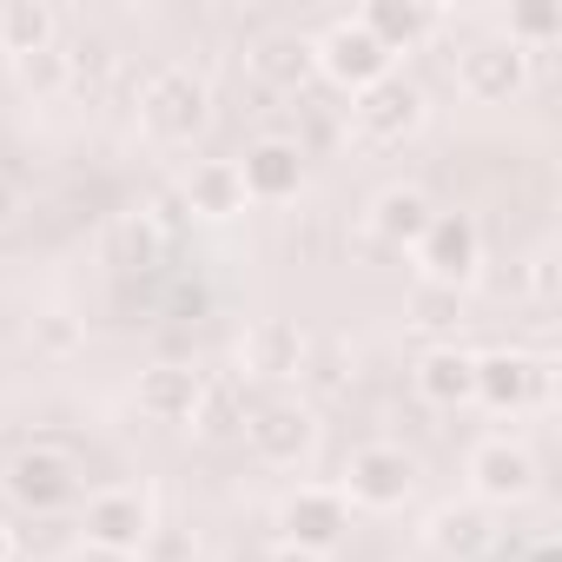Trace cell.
<instances>
[{
	"instance_id": "19",
	"label": "cell",
	"mask_w": 562,
	"mask_h": 562,
	"mask_svg": "<svg viewBox=\"0 0 562 562\" xmlns=\"http://www.w3.org/2000/svg\"><path fill=\"white\" fill-rule=\"evenodd\" d=\"M351 21H358V27H364L391 60H397V54H417V47L443 27V14H437V8H424V0H371V8H364V14H351Z\"/></svg>"
},
{
	"instance_id": "33",
	"label": "cell",
	"mask_w": 562,
	"mask_h": 562,
	"mask_svg": "<svg viewBox=\"0 0 562 562\" xmlns=\"http://www.w3.org/2000/svg\"><path fill=\"white\" fill-rule=\"evenodd\" d=\"M0 562H14V529H8V516H0Z\"/></svg>"
},
{
	"instance_id": "9",
	"label": "cell",
	"mask_w": 562,
	"mask_h": 562,
	"mask_svg": "<svg viewBox=\"0 0 562 562\" xmlns=\"http://www.w3.org/2000/svg\"><path fill=\"white\" fill-rule=\"evenodd\" d=\"M457 93L470 100V106H509L522 87H529V54L522 47H509L503 34H483V41H470V47H457Z\"/></svg>"
},
{
	"instance_id": "20",
	"label": "cell",
	"mask_w": 562,
	"mask_h": 562,
	"mask_svg": "<svg viewBox=\"0 0 562 562\" xmlns=\"http://www.w3.org/2000/svg\"><path fill=\"white\" fill-rule=\"evenodd\" d=\"M199 384H205V378H199L192 364H146L139 384H133V404H139L146 424H192Z\"/></svg>"
},
{
	"instance_id": "22",
	"label": "cell",
	"mask_w": 562,
	"mask_h": 562,
	"mask_svg": "<svg viewBox=\"0 0 562 562\" xmlns=\"http://www.w3.org/2000/svg\"><path fill=\"white\" fill-rule=\"evenodd\" d=\"M47 47H60V14L47 0H8V8H0V54L27 60V54H47Z\"/></svg>"
},
{
	"instance_id": "17",
	"label": "cell",
	"mask_w": 562,
	"mask_h": 562,
	"mask_svg": "<svg viewBox=\"0 0 562 562\" xmlns=\"http://www.w3.org/2000/svg\"><path fill=\"white\" fill-rule=\"evenodd\" d=\"M411 384H417L424 404H437V411H463V404L476 397V351H463L457 338H450V345H430V351L411 364Z\"/></svg>"
},
{
	"instance_id": "5",
	"label": "cell",
	"mask_w": 562,
	"mask_h": 562,
	"mask_svg": "<svg viewBox=\"0 0 562 562\" xmlns=\"http://www.w3.org/2000/svg\"><path fill=\"white\" fill-rule=\"evenodd\" d=\"M496 417H522V411H549L555 404V364L529 358V351H476V397Z\"/></svg>"
},
{
	"instance_id": "16",
	"label": "cell",
	"mask_w": 562,
	"mask_h": 562,
	"mask_svg": "<svg viewBox=\"0 0 562 562\" xmlns=\"http://www.w3.org/2000/svg\"><path fill=\"white\" fill-rule=\"evenodd\" d=\"M424 549L430 555H443V562H476V555H490V542H496V522H490V509L483 503H437L430 516H424Z\"/></svg>"
},
{
	"instance_id": "15",
	"label": "cell",
	"mask_w": 562,
	"mask_h": 562,
	"mask_svg": "<svg viewBox=\"0 0 562 562\" xmlns=\"http://www.w3.org/2000/svg\"><path fill=\"white\" fill-rule=\"evenodd\" d=\"M305 331L292 318H258L245 338H238V378H258V384H285L305 371Z\"/></svg>"
},
{
	"instance_id": "32",
	"label": "cell",
	"mask_w": 562,
	"mask_h": 562,
	"mask_svg": "<svg viewBox=\"0 0 562 562\" xmlns=\"http://www.w3.org/2000/svg\"><path fill=\"white\" fill-rule=\"evenodd\" d=\"M74 562H126V555H106V549H87V542H80V549H74Z\"/></svg>"
},
{
	"instance_id": "11",
	"label": "cell",
	"mask_w": 562,
	"mask_h": 562,
	"mask_svg": "<svg viewBox=\"0 0 562 562\" xmlns=\"http://www.w3.org/2000/svg\"><path fill=\"white\" fill-rule=\"evenodd\" d=\"M463 476H470V503H483V509H509V503H529L536 496V457L516 437L470 443Z\"/></svg>"
},
{
	"instance_id": "34",
	"label": "cell",
	"mask_w": 562,
	"mask_h": 562,
	"mask_svg": "<svg viewBox=\"0 0 562 562\" xmlns=\"http://www.w3.org/2000/svg\"><path fill=\"white\" fill-rule=\"evenodd\" d=\"M529 562H555V542H536V549H529Z\"/></svg>"
},
{
	"instance_id": "2",
	"label": "cell",
	"mask_w": 562,
	"mask_h": 562,
	"mask_svg": "<svg viewBox=\"0 0 562 562\" xmlns=\"http://www.w3.org/2000/svg\"><path fill=\"white\" fill-rule=\"evenodd\" d=\"M205 120H212V87L192 67L172 60V67L146 74V87H139V126L159 146H192L205 133Z\"/></svg>"
},
{
	"instance_id": "27",
	"label": "cell",
	"mask_w": 562,
	"mask_h": 562,
	"mask_svg": "<svg viewBox=\"0 0 562 562\" xmlns=\"http://www.w3.org/2000/svg\"><path fill=\"white\" fill-rule=\"evenodd\" d=\"M60 54H67V87H100L120 60H113V41H100V34H80V41H60Z\"/></svg>"
},
{
	"instance_id": "21",
	"label": "cell",
	"mask_w": 562,
	"mask_h": 562,
	"mask_svg": "<svg viewBox=\"0 0 562 562\" xmlns=\"http://www.w3.org/2000/svg\"><path fill=\"white\" fill-rule=\"evenodd\" d=\"M179 205H186V218H212V225L238 218V212H245L238 159H199V166L179 179Z\"/></svg>"
},
{
	"instance_id": "6",
	"label": "cell",
	"mask_w": 562,
	"mask_h": 562,
	"mask_svg": "<svg viewBox=\"0 0 562 562\" xmlns=\"http://www.w3.org/2000/svg\"><path fill=\"white\" fill-rule=\"evenodd\" d=\"M238 437L265 470H299L318 450V411L299 404V397H265V404H251Z\"/></svg>"
},
{
	"instance_id": "10",
	"label": "cell",
	"mask_w": 562,
	"mask_h": 562,
	"mask_svg": "<svg viewBox=\"0 0 562 562\" xmlns=\"http://www.w3.org/2000/svg\"><path fill=\"white\" fill-rule=\"evenodd\" d=\"M351 529V503L338 496V483H305L278 503V542L305 549V555H331Z\"/></svg>"
},
{
	"instance_id": "4",
	"label": "cell",
	"mask_w": 562,
	"mask_h": 562,
	"mask_svg": "<svg viewBox=\"0 0 562 562\" xmlns=\"http://www.w3.org/2000/svg\"><path fill=\"white\" fill-rule=\"evenodd\" d=\"M424 120H430V100H424V87L404 80V74H391V80L351 93V139L371 146V153H391V146L417 139Z\"/></svg>"
},
{
	"instance_id": "28",
	"label": "cell",
	"mask_w": 562,
	"mask_h": 562,
	"mask_svg": "<svg viewBox=\"0 0 562 562\" xmlns=\"http://www.w3.org/2000/svg\"><path fill=\"white\" fill-rule=\"evenodd\" d=\"M14 80H21L34 100H54V93H67V54H60V47H47V54L14 60Z\"/></svg>"
},
{
	"instance_id": "25",
	"label": "cell",
	"mask_w": 562,
	"mask_h": 562,
	"mask_svg": "<svg viewBox=\"0 0 562 562\" xmlns=\"http://www.w3.org/2000/svg\"><path fill=\"white\" fill-rule=\"evenodd\" d=\"M503 41L522 47L529 60L555 54V41H562V8H509V14H503Z\"/></svg>"
},
{
	"instance_id": "8",
	"label": "cell",
	"mask_w": 562,
	"mask_h": 562,
	"mask_svg": "<svg viewBox=\"0 0 562 562\" xmlns=\"http://www.w3.org/2000/svg\"><path fill=\"white\" fill-rule=\"evenodd\" d=\"M411 258H417V278H424V285L463 292L470 278L483 271V232H476L470 212H437L430 232L411 245Z\"/></svg>"
},
{
	"instance_id": "26",
	"label": "cell",
	"mask_w": 562,
	"mask_h": 562,
	"mask_svg": "<svg viewBox=\"0 0 562 562\" xmlns=\"http://www.w3.org/2000/svg\"><path fill=\"white\" fill-rule=\"evenodd\" d=\"M457 318H463V292H443V285H417V292H411V325H417V331H430V338L450 345Z\"/></svg>"
},
{
	"instance_id": "3",
	"label": "cell",
	"mask_w": 562,
	"mask_h": 562,
	"mask_svg": "<svg viewBox=\"0 0 562 562\" xmlns=\"http://www.w3.org/2000/svg\"><path fill=\"white\" fill-rule=\"evenodd\" d=\"M153 529H159V516H153V496L139 483H106V490L80 496V542L87 549L139 562V549L153 542Z\"/></svg>"
},
{
	"instance_id": "13",
	"label": "cell",
	"mask_w": 562,
	"mask_h": 562,
	"mask_svg": "<svg viewBox=\"0 0 562 562\" xmlns=\"http://www.w3.org/2000/svg\"><path fill=\"white\" fill-rule=\"evenodd\" d=\"M430 218H437L430 192H424V186H411V179H391V186L371 199V212H364V238H371V251L404 258V251L430 232Z\"/></svg>"
},
{
	"instance_id": "31",
	"label": "cell",
	"mask_w": 562,
	"mask_h": 562,
	"mask_svg": "<svg viewBox=\"0 0 562 562\" xmlns=\"http://www.w3.org/2000/svg\"><path fill=\"white\" fill-rule=\"evenodd\" d=\"M265 562H318V555H305V549H285V542H278V549H271Z\"/></svg>"
},
{
	"instance_id": "1",
	"label": "cell",
	"mask_w": 562,
	"mask_h": 562,
	"mask_svg": "<svg viewBox=\"0 0 562 562\" xmlns=\"http://www.w3.org/2000/svg\"><path fill=\"white\" fill-rule=\"evenodd\" d=\"M0 490H8V503L27 509V516H67V509H80L87 476H80V457H74L67 443L41 437V443H21V450L8 457Z\"/></svg>"
},
{
	"instance_id": "23",
	"label": "cell",
	"mask_w": 562,
	"mask_h": 562,
	"mask_svg": "<svg viewBox=\"0 0 562 562\" xmlns=\"http://www.w3.org/2000/svg\"><path fill=\"white\" fill-rule=\"evenodd\" d=\"M245 417H251V397H245V378H238V371L199 384V411H192V430H199V437H212V443H218V437H238Z\"/></svg>"
},
{
	"instance_id": "12",
	"label": "cell",
	"mask_w": 562,
	"mask_h": 562,
	"mask_svg": "<svg viewBox=\"0 0 562 562\" xmlns=\"http://www.w3.org/2000/svg\"><path fill=\"white\" fill-rule=\"evenodd\" d=\"M312 67H318L331 87H345V93H364V87H378V80L397 74V60H391L358 21H331V27L312 41Z\"/></svg>"
},
{
	"instance_id": "7",
	"label": "cell",
	"mask_w": 562,
	"mask_h": 562,
	"mask_svg": "<svg viewBox=\"0 0 562 562\" xmlns=\"http://www.w3.org/2000/svg\"><path fill=\"white\" fill-rule=\"evenodd\" d=\"M338 496H345L351 509L391 516V509H404V503L417 496V457L397 450V443H364V450H351Z\"/></svg>"
},
{
	"instance_id": "14",
	"label": "cell",
	"mask_w": 562,
	"mask_h": 562,
	"mask_svg": "<svg viewBox=\"0 0 562 562\" xmlns=\"http://www.w3.org/2000/svg\"><path fill=\"white\" fill-rule=\"evenodd\" d=\"M305 159L312 153L299 139H258V146H245V159H238L245 205H292L305 192V172H312Z\"/></svg>"
},
{
	"instance_id": "29",
	"label": "cell",
	"mask_w": 562,
	"mask_h": 562,
	"mask_svg": "<svg viewBox=\"0 0 562 562\" xmlns=\"http://www.w3.org/2000/svg\"><path fill=\"white\" fill-rule=\"evenodd\" d=\"M522 292H529L536 305H555V245H536V251L522 258Z\"/></svg>"
},
{
	"instance_id": "18",
	"label": "cell",
	"mask_w": 562,
	"mask_h": 562,
	"mask_svg": "<svg viewBox=\"0 0 562 562\" xmlns=\"http://www.w3.org/2000/svg\"><path fill=\"white\" fill-rule=\"evenodd\" d=\"M245 74L258 80V87H271V93H299L318 67H312V41L305 34H292V27H271V34H258L251 47H245Z\"/></svg>"
},
{
	"instance_id": "24",
	"label": "cell",
	"mask_w": 562,
	"mask_h": 562,
	"mask_svg": "<svg viewBox=\"0 0 562 562\" xmlns=\"http://www.w3.org/2000/svg\"><path fill=\"white\" fill-rule=\"evenodd\" d=\"M159 251H166V238L153 232L146 212H120V218L106 225V265H113V271H153Z\"/></svg>"
},
{
	"instance_id": "30",
	"label": "cell",
	"mask_w": 562,
	"mask_h": 562,
	"mask_svg": "<svg viewBox=\"0 0 562 562\" xmlns=\"http://www.w3.org/2000/svg\"><path fill=\"white\" fill-rule=\"evenodd\" d=\"M14 212H21V192H14V179H0V232L14 225Z\"/></svg>"
}]
</instances>
